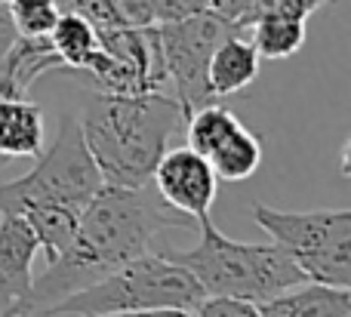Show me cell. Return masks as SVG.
<instances>
[{
  "label": "cell",
  "instance_id": "3",
  "mask_svg": "<svg viewBox=\"0 0 351 317\" xmlns=\"http://www.w3.org/2000/svg\"><path fill=\"white\" fill-rule=\"evenodd\" d=\"M197 244L188 250H164L170 262L191 271L204 296L241 299L250 305L271 299L305 281L302 268L278 244H243L222 234L213 219L197 222Z\"/></svg>",
  "mask_w": 351,
  "mask_h": 317
},
{
  "label": "cell",
  "instance_id": "1",
  "mask_svg": "<svg viewBox=\"0 0 351 317\" xmlns=\"http://www.w3.org/2000/svg\"><path fill=\"white\" fill-rule=\"evenodd\" d=\"M167 228H197V222L167 207L152 182L136 188L102 182L86 201L71 244L49 259L47 271L37 281H31L16 317H43L56 302L148 253L152 240Z\"/></svg>",
  "mask_w": 351,
  "mask_h": 317
},
{
  "label": "cell",
  "instance_id": "2",
  "mask_svg": "<svg viewBox=\"0 0 351 317\" xmlns=\"http://www.w3.org/2000/svg\"><path fill=\"white\" fill-rule=\"evenodd\" d=\"M188 111L173 92H96L77 117L102 182L136 188L185 129Z\"/></svg>",
  "mask_w": 351,
  "mask_h": 317
},
{
  "label": "cell",
  "instance_id": "15",
  "mask_svg": "<svg viewBox=\"0 0 351 317\" xmlns=\"http://www.w3.org/2000/svg\"><path fill=\"white\" fill-rule=\"evenodd\" d=\"M210 166L219 179L225 182H243L262 166V139L247 129L243 123H237L222 142L210 151Z\"/></svg>",
  "mask_w": 351,
  "mask_h": 317
},
{
  "label": "cell",
  "instance_id": "11",
  "mask_svg": "<svg viewBox=\"0 0 351 317\" xmlns=\"http://www.w3.org/2000/svg\"><path fill=\"white\" fill-rule=\"evenodd\" d=\"M259 317H351V287L302 281L256 305Z\"/></svg>",
  "mask_w": 351,
  "mask_h": 317
},
{
  "label": "cell",
  "instance_id": "22",
  "mask_svg": "<svg viewBox=\"0 0 351 317\" xmlns=\"http://www.w3.org/2000/svg\"><path fill=\"white\" fill-rule=\"evenodd\" d=\"M86 317H194L188 308H145V312H121V314H86Z\"/></svg>",
  "mask_w": 351,
  "mask_h": 317
},
{
  "label": "cell",
  "instance_id": "9",
  "mask_svg": "<svg viewBox=\"0 0 351 317\" xmlns=\"http://www.w3.org/2000/svg\"><path fill=\"white\" fill-rule=\"evenodd\" d=\"M40 253L22 216H0V317H16L31 290V265Z\"/></svg>",
  "mask_w": 351,
  "mask_h": 317
},
{
  "label": "cell",
  "instance_id": "24",
  "mask_svg": "<svg viewBox=\"0 0 351 317\" xmlns=\"http://www.w3.org/2000/svg\"><path fill=\"white\" fill-rule=\"evenodd\" d=\"M3 3H6V0H0V6H3Z\"/></svg>",
  "mask_w": 351,
  "mask_h": 317
},
{
  "label": "cell",
  "instance_id": "6",
  "mask_svg": "<svg viewBox=\"0 0 351 317\" xmlns=\"http://www.w3.org/2000/svg\"><path fill=\"white\" fill-rule=\"evenodd\" d=\"M253 222L293 256L305 281L351 287V210H278L253 203Z\"/></svg>",
  "mask_w": 351,
  "mask_h": 317
},
{
  "label": "cell",
  "instance_id": "14",
  "mask_svg": "<svg viewBox=\"0 0 351 317\" xmlns=\"http://www.w3.org/2000/svg\"><path fill=\"white\" fill-rule=\"evenodd\" d=\"M47 40L62 62L59 74L84 71V68H90V62L96 59V53H99V31L93 28L86 18L74 16V12H62V16L56 18Z\"/></svg>",
  "mask_w": 351,
  "mask_h": 317
},
{
  "label": "cell",
  "instance_id": "10",
  "mask_svg": "<svg viewBox=\"0 0 351 317\" xmlns=\"http://www.w3.org/2000/svg\"><path fill=\"white\" fill-rule=\"evenodd\" d=\"M259 53L253 49L247 31H237V34L225 37L210 55V65H206V90L210 99H228L243 92L256 77H259Z\"/></svg>",
  "mask_w": 351,
  "mask_h": 317
},
{
  "label": "cell",
  "instance_id": "16",
  "mask_svg": "<svg viewBox=\"0 0 351 317\" xmlns=\"http://www.w3.org/2000/svg\"><path fill=\"white\" fill-rule=\"evenodd\" d=\"M0 10L10 18V28L16 37H47L53 31L56 18L62 16L59 0H6Z\"/></svg>",
  "mask_w": 351,
  "mask_h": 317
},
{
  "label": "cell",
  "instance_id": "12",
  "mask_svg": "<svg viewBox=\"0 0 351 317\" xmlns=\"http://www.w3.org/2000/svg\"><path fill=\"white\" fill-rule=\"evenodd\" d=\"M47 121L43 108L28 99L0 96V164L12 160H34L43 151Z\"/></svg>",
  "mask_w": 351,
  "mask_h": 317
},
{
  "label": "cell",
  "instance_id": "23",
  "mask_svg": "<svg viewBox=\"0 0 351 317\" xmlns=\"http://www.w3.org/2000/svg\"><path fill=\"white\" fill-rule=\"evenodd\" d=\"M0 96H6V99H25V96H28V92L16 84V77H12L3 65H0Z\"/></svg>",
  "mask_w": 351,
  "mask_h": 317
},
{
  "label": "cell",
  "instance_id": "7",
  "mask_svg": "<svg viewBox=\"0 0 351 317\" xmlns=\"http://www.w3.org/2000/svg\"><path fill=\"white\" fill-rule=\"evenodd\" d=\"M237 31H243L241 25L219 16L216 10H200L191 16L158 22L160 55L170 77V90L188 114L213 102L206 90V65H210L213 49Z\"/></svg>",
  "mask_w": 351,
  "mask_h": 317
},
{
  "label": "cell",
  "instance_id": "5",
  "mask_svg": "<svg viewBox=\"0 0 351 317\" xmlns=\"http://www.w3.org/2000/svg\"><path fill=\"white\" fill-rule=\"evenodd\" d=\"M31 173L0 182V216H31L47 207L84 210L102 185L96 164L86 151L77 117L62 114L59 133L49 148L37 154Z\"/></svg>",
  "mask_w": 351,
  "mask_h": 317
},
{
  "label": "cell",
  "instance_id": "20",
  "mask_svg": "<svg viewBox=\"0 0 351 317\" xmlns=\"http://www.w3.org/2000/svg\"><path fill=\"white\" fill-rule=\"evenodd\" d=\"M158 22H170V18L191 16V12L210 10V0H152Z\"/></svg>",
  "mask_w": 351,
  "mask_h": 317
},
{
  "label": "cell",
  "instance_id": "8",
  "mask_svg": "<svg viewBox=\"0 0 351 317\" xmlns=\"http://www.w3.org/2000/svg\"><path fill=\"white\" fill-rule=\"evenodd\" d=\"M148 182L154 185L158 197L176 213L200 222L210 216L219 194V176L213 173L210 160L200 157L194 148H167L154 164Z\"/></svg>",
  "mask_w": 351,
  "mask_h": 317
},
{
  "label": "cell",
  "instance_id": "13",
  "mask_svg": "<svg viewBox=\"0 0 351 317\" xmlns=\"http://www.w3.org/2000/svg\"><path fill=\"white\" fill-rule=\"evenodd\" d=\"M243 31H247L253 49L259 53V59L268 62L290 59L305 43V18L290 16V12H262Z\"/></svg>",
  "mask_w": 351,
  "mask_h": 317
},
{
  "label": "cell",
  "instance_id": "19",
  "mask_svg": "<svg viewBox=\"0 0 351 317\" xmlns=\"http://www.w3.org/2000/svg\"><path fill=\"white\" fill-rule=\"evenodd\" d=\"M111 3H114V12L123 28H148V25H158L152 0H111Z\"/></svg>",
  "mask_w": 351,
  "mask_h": 317
},
{
  "label": "cell",
  "instance_id": "4",
  "mask_svg": "<svg viewBox=\"0 0 351 317\" xmlns=\"http://www.w3.org/2000/svg\"><path fill=\"white\" fill-rule=\"evenodd\" d=\"M204 290L191 271L170 262L164 253H142L108 271L96 283L71 293L68 299L47 308L43 317H86V314H121L145 308H188L194 312Z\"/></svg>",
  "mask_w": 351,
  "mask_h": 317
},
{
  "label": "cell",
  "instance_id": "18",
  "mask_svg": "<svg viewBox=\"0 0 351 317\" xmlns=\"http://www.w3.org/2000/svg\"><path fill=\"white\" fill-rule=\"evenodd\" d=\"M194 317H259L256 305L241 299H222V296H204L194 308Z\"/></svg>",
  "mask_w": 351,
  "mask_h": 317
},
{
  "label": "cell",
  "instance_id": "17",
  "mask_svg": "<svg viewBox=\"0 0 351 317\" xmlns=\"http://www.w3.org/2000/svg\"><path fill=\"white\" fill-rule=\"evenodd\" d=\"M327 3H333V0H253V6H250V12H247V25L253 22L256 16H262V12H290V16L308 18L311 12H317ZM247 25H243V28H247Z\"/></svg>",
  "mask_w": 351,
  "mask_h": 317
},
{
  "label": "cell",
  "instance_id": "21",
  "mask_svg": "<svg viewBox=\"0 0 351 317\" xmlns=\"http://www.w3.org/2000/svg\"><path fill=\"white\" fill-rule=\"evenodd\" d=\"M253 6V0H210V10H216L219 16L231 18L234 25H247V12Z\"/></svg>",
  "mask_w": 351,
  "mask_h": 317
}]
</instances>
